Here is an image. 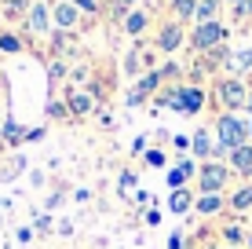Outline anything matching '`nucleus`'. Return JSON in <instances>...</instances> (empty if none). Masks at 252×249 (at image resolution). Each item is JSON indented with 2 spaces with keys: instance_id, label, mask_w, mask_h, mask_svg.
<instances>
[{
  "instance_id": "f257e3e1",
  "label": "nucleus",
  "mask_w": 252,
  "mask_h": 249,
  "mask_svg": "<svg viewBox=\"0 0 252 249\" xmlns=\"http://www.w3.org/2000/svg\"><path fill=\"white\" fill-rule=\"evenodd\" d=\"M216 143L227 147V154L245 147L249 143V121H241L238 114H223L220 121H216Z\"/></svg>"
},
{
  "instance_id": "f03ea898",
  "label": "nucleus",
  "mask_w": 252,
  "mask_h": 249,
  "mask_svg": "<svg viewBox=\"0 0 252 249\" xmlns=\"http://www.w3.org/2000/svg\"><path fill=\"white\" fill-rule=\"evenodd\" d=\"M227 165L223 161H201V169H197V183H201V194H220L223 183H227Z\"/></svg>"
},
{
  "instance_id": "7ed1b4c3",
  "label": "nucleus",
  "mask_w": 252,
  "mask_h": 249,
  "mask_svg": "<svg viewBox=\"0 0 252 249\" xmlns=\"http://www.w3.org/2000/svg\"><path fill=\"white\" fill-rule=\"evenodd\" d=\"M190 40H194L197 51H212V48H220L223 40H227V26H223L220 19H216V22H201Z\"/></svg>"
},
{
  "instance_id": "20e7f679",
  "label": "nucleus",
  "mask_w": 252,
  "mask_h": 249,
  "mask_svg": "<svg viewBox=\"0 0 252 249\" xmlns=\"http://www.w3.org/2000/svg\"><path fill=\"white\" fill-rule=\"evenodd\" d=\"M22 22H26V33H33V37H44V33H51V7L44 4V0H33Z\"/></svg>"
},
{
  "instance_id": "39448f33",
  "label": "nucleus",
  "mask_w": 252,
  "mask_h": 249,
  "mask_svg": "<svg viewBox=\"0 0 252 249\" xmlns=\"http://www.w3.org/2000/svg\"><path fill=\"white\" fill-rule=\"evenodd\" d=\"M220 103H223V110H227V114H234V110H241V107L249 103V88L238 81V77H230V81L220 84Z\"/></svg>"
},
{
  "instance_id": "423d86ee",
  "label": "nucleus",
  "mask_w": 252,
  "mask_h": 249,
  "mask_svg": "<svg viewBox=\"0 0 252 249\" xmlns=\"http://www.w3.org/2000/svg\"><path fill=\"white\" fill-rule=\"evenodd\" d=\"M161 81H164V77H161V70H146L143 77H139V84L132 88V96H128L125 103H128V107H139V103H143V99H150L154 92L161 88Z\"/></svg>"
},
{
  "instance_id": "0eeeda50",
  "label": "nucleus",
  "mask_w": 252,
  "mask_h": 249,
  "mask_svg": "<svg viewBox=\"0 0 252 249\" xmlns=\"http://www.w3.org/2000/svg\"><path fill=\"white\" fill-rule=\"evenodd\" d=\"M77 22H81V11H77L69 0H59V4L51 7V26H55V30H73Z\"/></svg>"
},
{
  "instance_id": "6e6552de",
  "label": "nucleus",
  "mask_w": 252,
  "mask_h": 249,
  "mask_svg": "<svg viewBox=\"0 0 252 249\" xmlns=\"http://www.w3.org/2000/svg\"><path fill=\"white\" fill-rule=\"evenodd\" d=\"M176 96H179V110H183V114H197V110L205 107V92L194 88V84H183V88H176Z\"/></svg>"
},
{
  "instance_id": "1a4fd4ad",
  "label": "nucleus",
  "mask_w": 252,
  "mask_h": 249,
  "mask_svg": "<svg viewBox=\"0 0 252 249\" xmlns=\"http://www.w3.org/2000/svg\"><path fill=\"white\" fill-rule=\"evenodd\" d=\"M183 40L187 37H183V26H179V22H164L161 30H158V48L161 51H176Z\"/></svg>"
},
{
  "instance_id": "9d476101",
  "label": "nucleus",
  "mask_w": 252,
  "mask_h": 249,
  "mask_svg": "<svg viewBox=\"0 0 252 249\" xmlns=\"http://www.w3.org/2000/svg\"><path fill=\"white\" fill-rule=\"evenodd\" d=\"M66 103H69V117H84L95 110V96H88V92H66Z\"/></svg>"
},
{
  "instance_id": "9b49d317",
  "label": "nucleus",
  "mask_w": 252,
  "mask_h": 249,
  "mask_svg": "<svg viewBox=\"0 0 252 249\" xmlns=\"http://www.w3.org/2000/svg\"><path fill=\"white\" fill-rule=\"evenodd\" d=\"M146 30H150V11H139L135 7V11L125 15V33L128 37H143Z\"/></svg>"
},
{
  "instance_id": "f8f14e48",
  "label": "nucleus",
  "mask_w": 252,
  "mask_h": 249,
  "mask_svg": "<svg viewBox=\"0 0 252 249\" xmlns=\"http://www.w3.org/2000/svg\"><path fill=\"white\" fill-rule=\"evenodd\" d=\"M194 202H197V198L187 191V187H183V191H172V194H168V209H172V213H179V216L194 209Z\"/></svg>"
},
{
  "instance_id": "ddd939ff",
  "label": "nucleus",
  "mask_w": 252,
  "mask_h": 249,
  "mask_svg": "<svg viewBox=\"0 0 252 249\" xmlns=\"http://www.w3.org/2000/svg\"><path fill=\"white\" fill-rule=\"evenodd\" d=\"M230 165L238 169L241 176H252V147H249V143L238 147V150H230Z\"/></svg>"
},
{
  "instance_id": "4468645a",
  "label": "nucleus",
  "mask_w": 252,
  "mask_h": 249,
  "mask_svg": "<svg viewBox=\"0 0 252 249\" xmlns=\"http://www.w3.org/2000/svg\"><path fill=\"white\" fill-rule=\"evenodd\" d=\"M220 7H223V0H197V11H194L197 26H201V22H216Z\"/></svg>"
},
{
  "instance_id": "2eb2a0df",
  "label": "nucleus",
  "mask_w": 252,
  "mask_h": 249,
  "mask_svg": "<svg viewBox=\"0 0 252 249\" xmlns=\"http://www.w3.org/2000/svg\"><path fill=\"white\" fill-rule=\"evenodd\" d=\"M190 150H194L197 158H212V140H208L205 128H197V132L190 136Z\"/></svg>"
},
{
  "instance_id": "dca6fc26",
  "label": "nucleus",
  "mask_w": 252,
  "mask_h": 249,
  "mask_svg": "<svg viewBox=\"0 0 252 249\" xmlns=\"http://www.w3.org/2000/svg\"><path fill=\"white\" fill-rule=\"evenodd\" d=\"M194 209L201 213V216H216V213L223 209V198H220V194H201V198L194 202Z\"/></svg>"
},
{
  "instance_id": "f3484780",
  "label": "nucleus",
  "mask_w": 252,
  "mask_h": 249,
  "mask_svg": "<svg viewBox=\"0 0 252 249\" xmlns=\"http://www.w3.org/2000/svg\"><path fill=\"white\" fill-rule=\"evenodd\" d=\"M0 136H4V143H19V140H26V128L7 117V121H0Z\"/></svg>"
},
{
  "instance_id": "a211bd4d",
  "label": "nucleus",
  "mask_w": 252,
  "mask_h": 249,
  "mask_svg": "<svg viewBox=\"0 0 252 249\" xmlns=\"http://www.w3.org/2000/svg\"><path fill=\"white\" fill-rule=\"evenodd\" d=\"M0 51H4V55L22 51V37H15V33H0Z\"/></svg>"
},
{
  "instance_id": "6ab92c4d",
  "label": "nucleus",
  "mask_w": 252,
  "mask_h": 249,
  "mask_svg": "<svg viewBox=\"0 0 252 249\" xmlns=\"http://www.w3.org/2000/svg\"><path fill=\"white\" fill-rule=\"evenodd\" d=\"M249 205H252V187H241V191H238V194H234V198H230V209L245 213Z\"/></svg>"
},
{
  "instance_id": "aec40b11",
  "label": "nucleus",
  "mask_w": 252,
  "mask_h": 249,
  "mask_svg": "<svg viewBox=\"0 0 252 249\" xmlns=\"http://www.w3.org/2000/svg\"><path fill=\"white\" fill-rule=\"evenodd\" d=\"M0 4H4V15H22L26 19V11H30L33 0H0Z\"/></svg>"
},
{
  "instance_id": "412c9836",
  "label": "nucleus",
  "mask_w": 252,
  "mask_h": 249,
  "mask_svg": "<svg viewBox=\"0 0 252 249\" xmlns=\"http://www.w3.org/2000/svg\"><path fill=\"white\" fill-rule=\"evenodd\" d=\"M48 117H59V121H73V117H69V107H66V103H55V99L48 103Z\"/></svg>"
},
{
  "instance_id": "4be33fe9",
  "label": "nucleus",
  "mask_w": 252,
  "mask_h": 249,
  "mask_svg": "<svg viewBox=\"0 0 252 249\" xmlns=\"http://www.w3.org/2000/svg\"><path fill=\"white\" fill-rule=\"evenodd\" d=\"M227 66H234V70H252V48H249V51H241V55H234Z\"/></svg>"
},
{
  "instance_id": "5701e85b",
  "label": "nucleus",
  "mask_w": 252,
  "mask_h": 249,
  "mask_svg": "<svg viewBox=\"0 0 252 249\" xmlns=\"http://www.w3.org/2000/svg\"><path fill=\"white\" fill-rule=\"evenodd\" d=\"M69 4H73L81 15H95L99 11V0H69Z\"/></svg>"
},
{
  "instance_id": "b1692460",
  "label": "nucleus",
  "mask_w": 252,
  "mask_h": 249,
  "mask_svg": "<svg viewBox=\"0 0 252 249\" xmlns=\"http://www.w3.org/2000/svg\"><path fill=\"white\" fill-rule=\"evenodd\" d=\"M135 4H139V0H114V15H117V19H125L128 11H135Z\"/></svg>"
},
{
  "instance_id": "393cba45",
  "label": "nucleus",
  "mask_w": 252,
  "mask_h": 249,
  "mask_svg": "<svg viewBox=\"0 0 252 249\" xmlns=\"http://www.w3.org/2000/svg\"><path fill=\"white\" fill-rule=\"evenodd\" d=\"M143 158H146V165H154V169H161V165H164V161H168V158H164V154H161V150H146V154H143Z\"/></svg>"
},
{
  "instance_id": "a878e982",
  "label": "nucleus",
  "mask_w": 252,
  "mask_h": 249,
  "mask_svg": "<svg viewBox=\"0 0 252 249\" xmlns=\"http://www.w3.org/2000/svg\"><path fill=\"white\" fill-rule=\"evenodd\" d=\"M223 238H227V242H230V246H238V242H245V235H241V227H238V224H234V227H227V231H223Z\"/></svg>"
},
{
  "instance_id": "bb28decb",
  "label": "nucleus",
  "mask_w": 252,
  "mask_h": 249,
  "mask_svg": "<svg viewBox=\"0 0 252 249\" xmlns=\"http://www.w3.org/2000/svg\"><path fill=\"white\" fill-rule=\"evenodd\" d=\"M132 187H135V176L125 173V176H121V191H132Z\"/></svg>"
},
{
  "instance_id": "cd10ccee",
  "label": "nucleus",
  "mask_w": 252,
  "mask_h": 249,
  "mask_svg": "<svg viewBox=\"0 0 252 249\" xmlns=\"http://www.w3.org/2000/svg\"><path fill=\"white\" fill-rule=\"evenodd\" d=\"M55 77H66V66L59 63V59H55V63H51V81H55Z\"/></svg>"
},
{
  "instance_id": "c85d7f7f",
  "label": "nucleus",
  "mask_w": 252,
  "mask_h": 249,
  "mask_svg": "<svg viewBox=\"0 0 252 249\" xmlns=\"http://www.w3.org/2000/svg\"><path fill=\"white\" fill-rule=\"evenodd\" d=\"M73 81H88V66H73Z\"/></svg>"
},
{
  "instance_id": "c756f323",
  "label": "nucleus",
  "mask_w": 252,
  "mask_h": 249,
  "mask_svg": "<svg viewBox=\"0 0 252 249\" xmlns=\"http://www.w3.org/2000/svg\"><path fill=\"white\" fill-rule=\"evenodd\" d=\"M168 249H183V235H179V231L168 238Z\"/></svg>"
},
{
  "instance_id": "7c9ffc66",
  "label": "nucleus",
  "mask_w": 252,
  "mask_h": 249,
  "mask_svg": "<svg viewBox=\"0 0 252 249\" xmlns=\"http://www.w3.org/2000/svg\"><path fill=\"white\" fill-rule=\"evenodd\" d=\"M33 238V227H19V242H30Z\"/></svg>"
},
{
  "instance_id": "2f4dec72",
  "label": "nucleus",
  "mask_w": 252,
  "mask_h": 249,
  "mask_svg": "<svg viewBox=\"0 0 252 249\" xmlns=\"http://www.w3.org/2000/svg\"><path fill=\"white\" fill-rule=\"evenodd\" d=\"M238 15H241V19H245V15H252V0H245V4L238 7Z\"/></svg>"
},
{
  "instance_id": "473e14b6",
  "label": "nucleus",
  "mask_w": 252,
  "mask_h": 249,
  "mask_svg": "<svg viewBox=\"0 0 252 249\" xmlns=\"http://www.w3.org/2000/svg\"><path fill=\"white\" fill-rule=\"evenodd\" d=\"M227 4L234 7V11H238V7H241V4H245V0H227Z\"/></svg>"
},
{
  "instance_id": "72a5a7b5",
  "label": "nucleus",
  "mask_w": 252,
  "mask_h": 249,
  "mask_svg": "<svg viewBox=\"0 0 252 249\" xmlns=\"http://www.w3.org/2000/svg\"><path fill=\"white\" fill-rule=\"evenodd\" d=\"M245 107H249V110H252V88H249V103H245Z\"/></svg>"
},
{
  "instance_id": "f704fd0d",
  "label": "nucleus",
  "mask_w": 252,
  "mask_h": 249,
  "mask_svg": "<svg viewBox=\"0 0 252 249\" xmlns=\"http://www.w3.org/2000/svg\"><path fill=\"white\" fill-rule=\"evenodd\" d=\"M4 147H7V143H4V136H0V150H4Z\"/></svg>"
},
{
  "instance_id": "c9c22d12",
  "label": "nucleus",
  "mask_w": 252,
  "mask_h": 249,
  "mask_svg": "<svg viewBox=\"0 0 252 249\" xmlns=\"http://www.w3.org/2000/svg\"><path fill=\"white\" fill-rule=\"evenodd\" d=\"M249 136H252V117H249Z\"/></svg>"
},
{
  "instance_id": "e433bc0d",
  "label": "nucleus",
  "mask_w": 252,
  "mask_h": 249,
  "mask_svg": "<svg viewBox=\"0 0 252 249\" xmlns=\"http://www.w3.org/2000/svg\"><path fill=\"white\" fill-rule=\"evenodd\" d=\"M249 249H252V235H249Z\"/></svg>"
},
{
  "instance_id": "4c0bfd02",
  "label": "nucleus",
  "mask_w": 252,
  "mask_h": 249,
  "mask_svg": "<svg viewBox=\"0 0 252 249\" xmlns=\"http://www.w3.org/2000/svg\"><path fill=\"white\" fill-rule=\"evenodd\" d=\"M150 4H154V0H150Z\"/></svg>"
}]
</instances>
